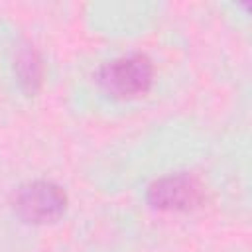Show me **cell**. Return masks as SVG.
I'll use <instances>...</instances> for the list:
<instances>
[{"instance_id": "2", "label": "cell", "mask_w": 252, "mask_h": 252, "mask_svg": "<svg viewBox=\"0 0 252 252\" xmlns=\"http://www.w3.org/2000/svg\"><path fill=\"white\" fill-rule=\"evenodd\" d=\"M69 199L61 185L35 179L22 183L12 195L14 213L30 224H49L59 220L67 211Z\"/></svg>"}, {"instance_id": "4", "label": "cell", "mask_w": 252, "mask_h": 252, "mask_svg": "<svg viewBox=\"0 0 252 252\" xmlns=\"http://www.w3.org/2000/svg\"><path fill=\"white\" fill-rule=\"evenodd\" d=\"M16 75H18V83L20 87L33 94L41 83H43V63L39 53L32 47V45H22L16 53V63H14Z\"/></svg>"}, {"instance_id": "3", "label": "cell", "mask_w": 252, "mask_h": 252, "mask_svg": "<svg viewBox=\"0 0 252 252\" xmlns=\"http://www.w3.org/2000/svg\"><path fill=\"white\" fill-rule=\"evenodd\" d=\"M205 189L189 173H171L150 183L148 203L158 211H191L203 203Z\"/></svg>"}, {"instance_id": "1", "label": "cell", "mask_w": 252, "mask_h": 252, "mask_svg": "<svg viewBox=\"0 0 252 252\" xmlns=\"http://www.w3.org/2000/svg\"><path fill=\"white\" fill-rule=\"evenodd\" d=\"M96 83L104 94L130 100L146 94L154 83V63L144 53H130L106 61L96 71Z\"/></svg>"}]
</instances>
